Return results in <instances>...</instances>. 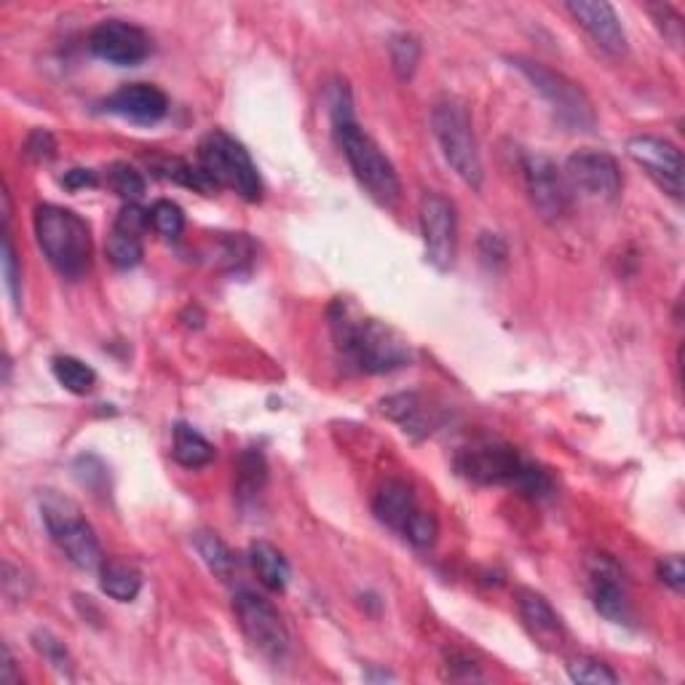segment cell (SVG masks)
Instances as JSON below:
<instances>
[{
	"label": "cell",
	"instance_id": "cell-1",
	"mask_svg": "<svg viewBox=\"0 0 685 685\" xmlns=\"http://www.w3.org/2000/svg\"><path fill=\"white\" fill-rule=\"evenodd\" d=\"M327 108H330L332 132H335L338 145H341L356 183L365 187L367 196L378 201L380 207H394L402 196L400 174H396L394 163L380 150V145L356 124L354 99H351V89L345 81H332L330 89H327Z\"/></svg>",
	"mask_w": 685,
	"mask_h": 685
},
{
	"label": "cell",
	"instance_id": "cell-2",
	"mask_svg": "<svg viewBox=\"0 0 685 685\" xmlns=\"http://www.w3.org/2000/svg\"><path fill=\"white\" fill-rule=\"evenodd\" d=\"M327 319L341 359L359 372H394L413 362V351L400 332L372 316H362L343 297L332 301Z\"/></svg>",
	"mask_w": 685,
	"mask_h": 685
},
{
	"label": "cell",
	"instance_id": "cell-3",
	"mask_svg": "<svg viewBox=\"0 0 685 685\" xmlns=\"http://www.w3.org/2000/svg\"><path fill=\"white\" fill-rule=\"evenodd\" d=\"M455 468L461 477L477 485H509L530 499H543L554 490L552 477L541 466L525 461L512 444L482 439L461 448L455 455Z\"/></svg>",
	"mask_w": 685,
	"mask_h": 685
},
{
	"label": "cell",
	"instance_id": "cell-4",
	"mask_svg": "<svg viewBox=\"0 0 685 685\" xmlns=\"http://www.w3.org/2000/svg\"><path fill=\"white\" fill-rule=\"evenodd\" d=\"M35 238L49 266L64 279H81L91 266L89 222L73 209L40 204L33 218Z\"/></svg>",
	"mask_w": 685,
	"mask_h": 685
},
{
	"label": "cell",
	"instance_id": "cell-5",
	"mask_svg": "<svg viewBox=\"0 0 685 685\" xmlns=\"http://www.w3.org/2000/svg\"><path fill=\"white\" fill-rule=\"evenodd\" d=\"M196 158L201 172L218 187H228L236 196H242L244 201H260L262 198V180L249 150L228 132L212 129L198 143Z\"/></svg>",
	"mask_w": 685,
	"mask_h": 685
},
{
	"label": "cell",
	"instance_id": "cell-6",
	"mask_svg": "<svg viewBox=\"0 0 685 685\" xmlns=\"http://www.w3.org/2000/svg\"><path fill=\"white\" fill-rule=\"evenodd\" d=\"M431 129L442 150L444 161L450 163L455 174H458L472 191L482 187V158H479L477 137H474L472 115H468L466 105L455 97H444L435 102L431 108Z\"/></svg>",
	"mask_w": 685,
	"mask_h": 685
},
{
	"label": "cell",
	"instance_id": "cell-7",
	"mask_svg": "<svg viewBox=\"0 0 685 685\" xmlns=\"http://www.w3.org/2000/svg\"><path fill=\"white\" fill-rule=\"evenodd\" d=\"M509 62L528 78L533 89L547 99V105L558 115L562 126L571 129V132H595L597 115L592 99L587 97V91L576 81L552 70L549 64L528 60V57H509Z\"/></svg>",
	"mask_w": 685,
	"mask_h": 685
},
{
	"label": "cell",
	"instance_id": "cell-8",
	"mask_svg": "<svg viewBox=\"0 0 685 685\" xmlns=\"http://www.w3.org/2000/svg\"><path fill=\"white\" fill-rule=\"evenodd\" d=\"M40 517H44L46 530H49L51 541L60 547V552L73 562L78 571H99L102 567V547H99L97 533L81 509L70 499H62L57 493H46L40 499Z\"/></svg>",
	"mask_w": 685,
	"mask_h": 685
},
{
	"label": "cell",
	"instance_id": "cell-9",
	"mask_svg": "<svg viewBox=\"0 0 685 685\" xmlns=\"http://www.w3.org/2000/svg\"><path fill=\"white\" fill-rule=\"evenodd\" d=\"M233 611H236L238 626L257 653L271 661H281L290 653V629L271 600L249 592V589H238L233 595Z\"/></svg>",
	"mask_w": 685,
	"mask_h": 685
},
{
	"label": "cell",
	"instance_id": "cell-10",
	"mask_svg": "<svg viewBox=\"0 0 685 685\" xmlns=\"http://www.w3.org/2000/svg\"><path fill=\"white\" fill-rule=\"evenodd\" d=\"M420 236H424L426 260L437 271H450L458 255V212L455 204L442 193H426L418 207Z\"/></svg>",
	"mask_w": 685,
	"mask_h": 685
},
{
	"label": "cell",
	"instance_id": "cell-11",
	"mask_svg": "<svg viewBox=\"0 0 685 685\" xmlns=\"http://www.w3.org/2000/svg\"><path fill=\"white\" fill-rule=\"evenodd\" d=\"M523 174L533 209H536L543 220L560 222L571 215L573 191L571 185H567L562 169H558V163H554L552 158L541 154L525 156Z\"/></svg>",
	"mask_w": 685,
	"mask_h": 685
},
{
	"label": "cell",
	"instance_id": "cell-12",
	"mask_svg": "<svg viewBox=\"0 0 685 685\" xmlns=\"http://www.w3.org/2000/svg\"><path fill=\"white\" fill-rule=\"evenodd\" d=\"M562 174L573 193L597 198V201H616L622 193V169L616 158L602 150H578L567 156Z\"/></svg>",
	"mask_w": 685,
	"mask_h": 685
},
{
	"label": "cell",
	"instance_id": "cell-13",
	"mask_svg": "<svg viewBox=\"0 0 685 685\" xmlns=\"http://www.w3.org/2000/svg\"><path fill=\"white\" fill-rule=\"evenodd\" d=\"M626 156L653 180L666 196L683 198V154L670 139L653 134H637L626 143Z\"/></svg>",
	"mask_w": 685,
	"mask_h": 685
},
{
	"label": "cell",
	"instance_id": "cell-14",
	"mask_svg": "<svg viewBox=\"0 0 685 685\" xmlns=\"http://www.w3.org/2000/svg\"><path fill=\"white\" fill-rule=\"evenodd\" d=\"M89 51L99 60L119 64V68H134L145 62L154 51V40L143 27L124 20H105L89 33Z\"/></svg>",
	"mask_w": 685,
	"mask_h": 685
},
{
	"label": "cell",
	"instance_id": "cell-15",
	"mask_svg": "<svg viewBox=\"0 0 685 685\" xmlns=\"http://www.w3.org/2000/svg\"><path fill=\"white\" fill-rule=\"evenodd\" d=\"M587 592L595 611L613 624H629V595L624 573L611 554H595L587 560Z\"/></svg>",
	"mask_w": 685,
	"mask_h": 685
},
{
	"label": "cell",
	"instance_id": "cell-16",
	"mask_svg": "<svg viewBox=\"0 0 685 685\" xmlns=\"http://www.w3.org/2000/svg\"><path fill=\"white\" fill-rule=\"evenodd\" d=\"M565 11L606 54H626L629 40H626L622 22H619L616 9L611 3H606V0H571V3H565Z\"/></svg>",
	"mask_w": 685,
	"mask_h": 685
},
{
	"label": "cell",
	"instance_id": "cell-17",
	"mask_svg": "<svg viewBox=\"0 0 685 685\" xmlns=\"http://www.w3.org/2000/svg\"><path fill=\"white\" fill-rule=\"evenodd\" d=\"M105 110L132 124H156L169 113V97L154 84H124L105 99Z\"/></svg>",
	"mask_w": 685,
	"mask_h": 685
},
{
	"label": "cell",
	"instance_id": "cell-18",
	"mask_svg": "<svg viewBox=\"0 0 685 685\" xmlns=\"http://www.w3.org/2000/svg\"><path fill=\"white\" fill-rule=\"evenodd\" d=\"M517 611L536 646L543 651H560L565 646V626L547 597L536 589H517Z\"/></svg>",
	"mask_w": 685,
	"mask_h": 685
},
{
	"label": "cell",
	"instance_id": "cell-19",
	"mask_svg": "<svg viewBox=\"0 0 685 685\" xmlns=\"http://www.w3.org/2000/svg\"><path fill=\"white\" fill-rule=\"evenodd\" d=\"M418 499H415L413 488L402 482V479H389L386 485H380L372 499V514L378 517V523L396 530L400 536H405V530L418 517Z\"/></svg>",
	"mask_w": 685,
	"mask_h": 685
},
{
	"label": "cell",
	"instance_id": "cell-20",
	"mask_svg": "<svg viewBox=\"0 0 685 685\" xmlns=\"http://www.w3.org/2000/svg\"><path fill=\"white\" fill-rule=\"evenodd\" d=\"M380 413L389 420H394L396 426H402V431L413 439H424L435 431L439 415L435 407H429V402L420 394L409 391V394H394L386 396L380 402Z\"/></svg>",
	"mask_w": 685,
	"mask_h": 685
},
{
	"label": "cell",
	"instance_id": "cell-21",
	"mask_svg": "<svg viewBox=\"0 0 685 685\" xmlns=\"http://www.w3.org/2000/svg\"><path fill=\"white\" fill-rule=\"evenodd\" d=\"M249 562L252 567H255L262 587L271 589V592H284L286 584H290V562H286L284 554H281L273 543L268 541L252 543Z\"/></svg>",
	"mask_w": 685,
	"mask_h": 685
},
{
	"label": "cell",
	"instance_id": "cell-22",
	"mask_svg": "<svg viewBox=\"0 0 685 685\" xmlns=\"http://www.w3.org/2000/svg\"><path fill=\"white\" fill-rule=\"evenodd\" d=\"M99 587L115 602H132L143 589V576L124 560H105L99 567Z\"/></svg>",
	"mask_w": 685,
	"mask_h": 685
},
{
	"label": "cell",
	"instance_id": "cell-23",
	"mask_svg": "<svg viewBox=\"0 0 685 685\" xmlns=\"http://www.w3.org/2000/svg\"><path fill=\"white\" fill-rule=\"evenodd\" d=\"M172 458L185 468H204L215 461V444L193 426L178 424L172 435Z\"/></svg>",
	"mask_w": 685,
	"mask_h": 685
},
{
	"label": "cell",
	"instance_id": "cell-24",
	"mask_svg": "<svg viewBox=\"0 0 685 685\" xmlns=\"http://www.w3.org/2000/svg\"><path fill=\"white\" fill-rule=\"evenodd\" d=\"M196 543V552L201 554L204 565L220 578V582H233L238 573V560L233 558V552L228 549V543L222 541L218 533H196L193 536Z\"/></svg>",
	"mask_w": 685,
	"mask_h": 685
},
{
	"label": "cell",
	"instance_id": "cell-25",
	"mask_svg": "<svg viewBox=\"0 0 685 685\" xmlns=\"http://www.w3.org/2000/svg\"><path fill=\"white\" fill-rule=\"evenodd\" d=\"M268 482V466L260 450H244L236 461V499L242 503L257 501Z\"/></svg>",
	"mask_w": 685,
	"mask_h": 685
},
{
	"label": "cell",
	"instance_id": "cell-26",
	"mask_svg": "<svg viewBox=\"0 0 685 685\" xmlns=\"http://www.w3.org/2000/svg\"><path fill=\"white\" fill-rule=\"evenodd\" d=\"M51 372H54L57 383L75 396L91 394L94 386H97V372L86 362L75 359V356H54L51 359Z\"/></svg>",
	"mask_w": 685,
	"mask_h": 685
},
{
	"label": "cell",
	"instance_id": "cell-27",
	"mask_svg": "<svg viewBox=\"0 0 685 685\" xmlns=\"http://www.w3.org/2000/svg\"><path fill=\"white\" fill-rule=\"evenodd\" d=\"M154 169L158 178L172 180V183H178L183 187H193V191L207 193V196L218 191V185H215L212 180L201 172L198 163H187L183 161V158H158V161H154Z\"/></svg>",
	"mask_w": 685,
	"mask_h": 685
},
{
	"label": "cell",
	"instance_id": "cell-28",
	"mask_svg": "<svg viewBox=\"0 0 685 685\" xmlns=\"http://www.w3.org/2000/svg\"><path fill=\"white\" fill-rule=\"evenodd\" d=\"M389 57H391V70H394L396 78L402 84L415 78L420 64V40L409 33H400L389 40Z\"/></svg>",
	"mask_w": 685,
	"mask_h": 685
},
{
	"label": "cell",
	"instance_id": "cell-29",
	"mask_svg": "<svg viewBox=\"0 0 685 685\" xmlns=\"http://www.w3.org/2000/svg\"><path fill=\"white\" fill-rule=\"evenodd\" d=\"M105 255H108V260L113 262L115 268H121V271H129V268L139 266L143 262V238L139 236H132V233H121V231H110L108 242H105Z\"/></svg>",
	"mask_w": 685,
	"mask_h": 685
},
{
	"label": "cell",
	"instance_id": "cell-30",
	"mask_svg": "<svg viewBox=\"0 0 685 685\" xmlns=\"http://www.w3.org/2000/svg\"><path fill=\"white\" fill-rule=\"evenodd\" d=\"M567 677L573 683L584 685H616L619 675L606 664V661L592 659V656H576L567 661Z\"/></svg>",
	"mask_w": 685,
	"mask_h": 685
},
{
	"label": "cell",
	"instance_id": "cell-31",
	"mask_svg": "<svg viewBox=\"0 0 685 685\" xmlns=\"http://www.w3.org/2000/svg\"><path fill=\"white\" fill-rule=\"evenodd\" d=\"M108 185L115 196L124 198L126 204H137L145 196V178L129 163H113L108 169Z\"/></svg>",
	"mask_w": 685,
	"mask_h": 685
},
{
	"label": "cell",
	"instance_id": "cell-32",
	"mask_svg": "<svg viewBox=\"0 0 685 685\" xmlns=\"http://www.w3.org/2000/svg\"><path fill=\"white\" fill-rule=\"evenodd\" d=\"M148 215L150 228H154L158 236L178 238L180 233L185 231V215L174 201H167V198H163V201H156L154 207L148 209Z\"/></svg>",
	"mask_w": 685,
	"mask_h": 685
},
{
	"label": "cell",
	"instance_id": "cell-33",
	"mask_svg": "<svg viewBox=\"0 0 685 685\" xmlns=\"http://www.w3.org/2000/svg\"><path fill=\"white\" fill-rule=\"evenodd\" d=\"M73 474L86 490L94 496H105L110 490L108 485V466L97 458V455H78L73 464Z\"/></svg>",
	"mask_w": 685,
	"mask_h": 685
},
{
	"label": "cell",
	"instance_id": "cell-34",
	"mask_svg": "<svg viewBox=\"0 0 685 685\" xmlns=\"http://www.w3.org/2000/svg\"><path fill=\"white\" fill-rule=\"evenodd\" d=\"M33 646H35V651H38L46 661H49L51 666H54L57 672L70 670L68 648H64V643L57 635H51V632H46V629H38L33 635Z\"/></svg>",
	"mask_w": 685,
	"mask_h": 685
},
{
	"label": "cell",
	"instance_id": "cell-35",
	"mask_svg": "<svg viewBox=\"0 0 685 685\" xmlns=\"http://www.w3.org/2000/svg\"><path fill=\"white\" fill-rule=\"evenodd\" d=\"M3 279H5V290H9V295H11V303L20 308L22 273H20V266H16V249H14V242H11L9 228H5V233H3Z\"/></svg>",
	"mask_w": 685,
	"mask_h": 685
},
{
	"label": "cell",
	"instance_id": "cell-36",
	"mask_svg": "<svg viewBox=\"0 0 685 685\" xmlns=\"http://www.w3.org/2000/svg\"><path fill=\"white\" fill-rule=\"evenodd\" d=\"M113 228L121 233H132V236L143 238V233L150 228L148 209H143L139 204H126V207L119 212V218H115Z\"/></svg>",
	"mask_w": 685,
	"mask_h": 685
},
{
	"label": "cell",
	"instance_id": "cell-37",
	"mask_svg": "<svg viewBox=\"0 0 685 685\" xmlns=\"http://www.w3.org/2000/svg\"><path fill=\"white\" fill-rule=\"evenodd\" d=\"M648 11L653 14L656 25L661 27V33H664L666 40H672V44H681L683 38V20L681 14H677L672 5H648Z\"/></svg>",
	"mask_w": 685,
	"mask_h": 685
},
{
	"label": "cell",
	"instance_id": "cell-38",
	"mask_svg": "<svg viewBox=\"0 0 685 685\" xmlns=\"http://www.w3.org/2000/svg\"><path fill=\"white\" fill-rule=\"evenodd\" d=\"M25 154L35 163L51 161V158L57 156V143H54V137H51V132H46V129H35L25 143Z\"/></svg>",
	"mask_w": 685,
	"mask_h": 685
},
{
	"label": "cell",
	"instance_id": "cell-39",
	"mask_svg": "<svg viewBox=\"0 0 685 685\" xmlns=\"http://www.w3.org/2000/svg\"><path fill=\"white\" fill-rule=\"evenodd\" d=\"M656 573H659L661 584H666L672 592L681 595L685 589V565H683L681 554H670V558L659 560V565H656Z\"/></svg>",
	"mask_w": 685,
	"mask_h": 685
},
{
	"label": "cell",
	"instance_id": "cell-40",
	"mask_svg": "<svg viewBox=\"0 0 685 685\" xmlns=\"http://www.w3.org/2000/svg\"><path fill=\"white\" fill-rule=\"evenodd\" d=\"M479 249H482V257L485 262H506V244H503L501 236H496V233H482V238H479Z\"/></svg>",
	"mask_w": 685,
	"mask_h": 685
},
{
	"label": "cell",
	"instance_id": "cell-41",
	"mask_svg": "<svg viewBox=\"0 0 685 685\" xmlns=\"http://www.w3.org/2000/svg\"><path fill=\"white\" fill-rule=\"evenodd\" d=\"M97 183H99L97 172H91V169H70V172H64V178H62V185L68 187V191L94 187Z\"/></svg>",
	"mask_w": 685,
	"mask_h": 685
},
{
	"label": "cell",
	"instance_id": "cell-42",
	"mask_svg": "<svg viewBox=\"0 0 685 685\" xmlns=\"http://www.w3.org/2000/svg\"><path fill=\"white\" fill-rule=\"evenodd\" d=\"M22 677L16 675V664L14 656H11V648L3 646V664H0V685H20Z\"/></svg>",
	"mask_w": 685,
	"mask_h": 685
}]
</instances>
